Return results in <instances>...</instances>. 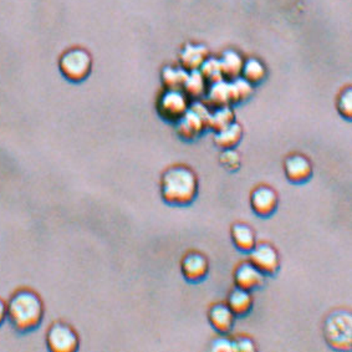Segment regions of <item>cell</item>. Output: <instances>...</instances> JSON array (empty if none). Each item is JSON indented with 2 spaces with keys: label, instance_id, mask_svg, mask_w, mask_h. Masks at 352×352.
I'll return each instance as SVG.
<instances>
[{
  "label": "cell",
  "instance_id": "30",
  "mask_svg": "<svg viewBox=\"0 0 352 352\" xmlns=\"http://www.w3.org/2000/svg\"><path fill=\"white\" fill-rule=\"evenodd\" d=\"M8 320L7 301L0 298V327H3Z\"/></svg>",
  "mask_w": 352,
  "mask_h": 352
},
{
  "label": "cell",
  "instance_id": "15",
  "mask_svg": "<svg viewBox=\"0 0 352 352\" xmlns=\"http://www.w3.org/2000/svg\"><path fill=\"white\" fill-rule=\"evenodd\" d=\"M230 238L235 248L243 253H249L258 243L254 229L247 223H234L230 228Z\"/></svg>",
  "mask_w": 352,
  "mask_h": 352
},
{
  "label": "cell",
  "instance_id": "26",
  "mask_svg": "<svg viewBox=\"0 0 352 352\" xmlns=\"http://www.w3.org/2000/svg\"><path fill=\"white\" fill-rule=\"evenodd\" d=\"M336 109L339 111L340 116L345 120L352 118V89L351 86H346L342 91L340 92L336 100Z\"/></svg>",
  "mask_w": 352,
  "mask_h": 352
},
{
  "label": "cell",
  "instance_id": "11",
  "mask_svg": "<svg viewBox=\"0 0 352 352\" xmlns=\"http://www.w3.org/2000/svg\"><path fill=\"white\" fill-rule=\"evenodd\" d=\"M313 164L302 153H292L284 160V173L289 182L305 183L313 177Z\"/></svg>",
  "mask_w": 352,
  "mask_h": 352
},
{
  "label": "cell",
  "instance_id": "28",
  "mask_svg": "<svg viewBox=\"0 0 352 352\" xmlns=\"http://www.w3.org/2000/svg\"><path fill=\"white\" fill-rule=\"evenodd\" d=\"M210 350L215 352H235L234 341L229 339L227 335H221L212 341Z\"/></svg>",
  "mask_w": 352,
  "mask_h": 352
},
{
  "label": "cell",
  "instance_id": "22",
  "mask_svg": "<svg viewBox=\"0 0 352 352\" xmlns=\"http://www.w3.org/2000/svg\"><path fill=\"white\" fill-rule=\"evenodd\" d=\"M188 72L182 66L166 65L161 70V82L167 90H182Z\"/></svg>",
  "mask_w": 352,
  "mask_h": 352
},
{
  "label": "cell",
  "instance_id": "27",
  "mask_svg": "<svg viewBox=\"0 0 352 352\" xmlns=\"http://www.w3.org/2000/svg\"><path fill=\"white\" fill-rule=\"evenodd\" d=\"M219 164H222L223 168L228 172H236L241 166V155L235 148L222 150V153L219 156Z\"/></svg>",
  "mask_w": 352,
  "mask_h": 352
},
{
  "label": "cell",
  "instance_id": "14",
  "mask_svg": "<svg viewBox=\"0 0 352 352\" xmlns=\"http://www.w3.org/2000/svg\"><path fill=\"white\" fill-rule=\"evenodd\" d=\"M235 318L236 316L232 313L227 304L217 302L209 307V324L219 335H228L232 331L234 327Z\"/></svg>",
  "mask_w": 352,
  "mask_h": 352
},
{
  "label": "cell",
  "instance_id": "12",
  "mask_svg": "<svg viewBox=\"0 0 352 352\" xmlns=\"http://www.w3.org/2000/svg\"><path fill=\"white\" fill-rule=\"evenodd\" d=\"M235 287H239L247 292H253L255 289L264 285L265 275L261 273L258 267H255L250 261H243L235 267L233 274Z\"/></svg>",
  "mask_w": 352,
  "mask_h": 352
},
{
  "label": "cell",
  "instance_id": "5",
  "mask_svg": "<svg viewBox=\"0 0 352 352\" xmlns=\"http://www.w3.org/2000/svg\"><path fill=\"white\" fill-rule=\"evenodd\" d=\"M327 345L338 351H347L352 346V316L349 310L339 309L329 314L324 324Z\"/></svg>",
  "mask_w": 352,
  "mask_h": 352
},
{
  "label": "cell",
  "instance_id": "29",
  "mask_svg": "<svg viewBox=\"0 0 352 352\" xmlns=\"http://www.w3.org/2000/svg\"><path fill=\"white\" fill-rule=\"evenodd\" d=\"M234 341L235 352L245 351L255 352L256 351V345H255L254 340L245 335L236 336L233 339Z\"/></svg>",
  "mask_w": 352,
  "mask_h": 352
},
{
  "label": "cell",
  "instance_id": "19",
  "mask_svg": "<svg viewBox=\"0 0 352 352\" xmlns=\"http://www.w3.org/2000/svg\"><path fill=\"white\" fill-rule=\"evenodd\" d=\"M241 138H243V127L241 124L234 121L226 129L214 132L213 142L218 148L228 150V148H235L238 144H241Z\"/></svg>",
  "mask_w": 352,
  "mask_h": 352
},
{
  "label": "cell",
  "instance_id": "1",
  "mask_svg": "<svg viewBox=\"0 0 352 352\" xmlns=\"http://www.w3.org/2000/svg\"><path fill=\"white\" fill-rule=\"evenodd\" d=\"M7 305V322L15 333L26 335L41 327L45 318V302L36 290L28 287H18L10 295Z\"/></svg>",
  "mask_w": 352,
  "mask_h": 352
},
{
  "label": "cell",
  "instance_id": "18",
  "mask_svg": "<svg viewBox=\"0 0 352 352\" xmlns=\"http://www.w3.org/2000/svg\"><path fill=\"white\" fill-rule=\"evenodd\" d=\"M219 63L222 67L223 76L226 80H234L239 78L244 64V58L241 56V52H236L234 49H227L222 52Z\"/></svg>",
  "mask_w": 352,
  "mask_h": 352
},
{
  "label": "cell",
  "instance_id": "23",
  "mask_svg": "<svg viewBox=\"0 0 352 352\" xmlns=\"http://www.w3.org/2000/svg\"><path fill=\"white\" fill-rule=\"evenodd\" d=\"M235 121L234 110L232 106H222V107H215L210 110L207 127L208 130L213 132L226 129L227 126L233 124Z\"/></svg>",
  "mask_w": 352,
  "mask_h": 352
},
{
  "label": "cell",
  "instance_id": "13",
  "mask_svg": "<svg viewBox=\"0 0 352 352\" xmlns=\"http://www.w3.org/2000/svg\"><path fill=\"white\" fill-rule=\"evenodd\" d=\"M208 56V46L201 43H186L178 54V61L184 70L195 72L199 70Z\"/></svg>",
  "mask_w": 352,
  "mask_h": 352
},
{
  "label": "cell",
  "instance_id": "4",
  "mask_svg": "<svg viewBox=\"0 0 352 352\" xmlns=\"http://www.w3.org/2000/svg\"><path fill=\"white\" fill-rule=\"evenodd\" d=\"M210 110L212 109L202 100L190 101L188 111L175 124L178 138L187 142L196 141L197 138H201L204 131L208 130L207 122Z\"/></svg>",
  "mask_w": 352,
  "mask_h": 352
},
{
  "label": "cell",
  "instance_id": "9",
  "mask_svg": "<svg viewBox=\"0 0 352 352\" xmlns=\"http://www.w3.org/2000/svg\"><path fill=\"white\" fill-rule=\"evenodd\" d=\"M279 206V196L273 187L261 184L250 193V208L255 214L267 218L275 213Z\"/></svg>",
  "mask_w": 352,
  "mask_h": 352
},
{
  "label": "cell",
  "instance_id": "3",
  "mask_svg": "<svg viewBox=\"0 0 352 352\" xmlns=\"http://www.w3.org/2000/svg\"><path fill=\"white\" fill-rule=\"evenodd\" d=\"M59 72L66 81L81 84L91 75L94 59L91 52L82 46H72L63 52L58 60Z\"/></svg>",
  "mask_w": 352,
  "mask_h": 352
},
{
  "label": "cell",
  "instance_id": "20",
  "mask_svg": "<svg viewBox=\"0 0 352 352\" xmlns=\"http://www.w3.org/2000/svg\"><path fill=\"white\" fill-rule=\"evenodd\" d=\"M208 82L203 78L199 70L189 72L188 76L186 78V82L183 85V92L188 96L190 101L202 100L208 90Z\"/></svg>",
  "mask_w": 352,
  "mask_h": 352
},
{
  "label": "cell",
  "instance_id": "8",
  "mask_svg": "<svg viewBox=\"0 0 352 352\" xmlns=\"http://www.w3.org/2000/svg\"><path fill=\"white\" fill-rule=\"evenodd\" d=\"M248 261L265 276L275 275L280 269V255L274 245L269 243H256L249 252Z\"/></svg>",
  "mask_w": 352,
  "mask_h": 352
},
{
  "label": "cell",
  "instance_id": "2",
  "mask_svg": "<svg viewBox=\"0 0 352 352\" xmlns=\"http://www.w3.org/2000/svg\"><path fill=\"white\" fill-rule=\"evenodd\" d=\"M198 190V177L188 166H170L161 176L160 192L164 202L168 206L187 207L196 201Z\"/></svg>",
  "mask_w": 352,
  "mask_h": 352
},
{
  "label": "cell",
  "instance_id": "16",
  "mask_svg": "<svg viewBox=\"0 0 352 352\" xmlns=\"http://www.w3.org/2000/svg\"><path fill=\"white\" fill-rule=\"evenodd\" d=\"M229 309L235 316H247L254 307V298L252 295V292L243 290L239 287H235L228 295L227 302Z\"/></svg>",
  "mask_w": 352,
  "mask_h": 352
},
{
  "label": "cell",
  "instance_id": "17",
  "mask_svg": "<svg viewBox=\"0 0 352 352\" xmlns=\"http://www.w3.org/2000/svg\"><path fill=\"white\" fill-rule=\"evenodd\" d=\"M204 98H206L204 102L208 104L210 109L222 107V106H232L228 80L223 78L221 81L209 84L208 90H207Z\"/></svg>",
  "mask_w": 352,
  "mask_h": 352
},
{
  "label": "cell",
  "instance_id": "21",
  "mask_svg": "<svg viewBox=\"0 0 352 352\" xmlns=\"http://www.w3.org/2000/svg\"><path fill=\"white\" fill-rule=\"evenodd\" d=\"M241 76L253 86L259 85L267 78V66L258 58H248L244 60Z\"/></svg>",
  "mask_w": 352,
  "mask_h": 352
},
{
  "label": "cell",
  "instance_id": "6",
  "mask_svg": "<svg viewBox=\"0 0 352 352\" xmlns=\"http://www.w3.org/2000/svg\"><path fill=\"white\" fill-rule=\"evenodd\" d=\"M46 347L52 352H75L80 347V336L75 327L64 320H55L45 335Z\"/></svg>",
  "mask_w": 352,
  "mask_h": 352
},
{
  "label": "cell",
  "instance_id": "25",
  "mask_svg": "<svg viewBox=\"0 0 352 352\" xmlns=\"http://www.w3.org/2000/svg\"><path fill=\"white\" fill-rule=\"evenodd\" d=\"M199 72L208 84H213V82L221 81L224 78L219 59L214 56H208L203 63L202 66L199 67Z\"/></svg>",
  "mask_w": 352,
  "mask_h": 352
},
{
  "label": "cell",
  "instance_id": "7",
  "mask_svg": "<svg viewBox=\"0 0 352 352\" xmlns=\"http://www.w3.org/2000/svg\"><path fill=\"white\" fill-rule=\"evenodd\" d=\"M189 104L190 100L183 90L164 89L157 98V113L166 122L175 124L188 111Z\"/></svg>",
  "mask_w": 352,
  "mask_h": 352
},
{
  "label": "cell",
  "instance_id": "10",
  "mask_svg": "<svg viewBox=\"0 0 352 352\" xmlns=\"http://www.w3.org/2000/svg\"><path fill=\"white\" fill-rule=\"evenodd\" d=\"M209 261L201 252H188L181 261L183 278L189 283H199L207 278L209 273Z\"/></svg>",
  "mask_w": 352,
  "mask_h": 352
},
{
  "label": "cell",
  "instance_id": "24",
  "mask_svg": "<svg viewBox=\"0 0 352 352\" xmlns=\"http://www.w3.org/2000/svg\"><path fill=\"white\" fill-rule=\"evenodd\" d=\"M229 90H230V104H243L252 98L254 89L253 85L249 84L247 80L239 76L234 80H228Z\"/></svg>",
  "mask_w": 352,
  "mask_h": 352
}]
</instances>
